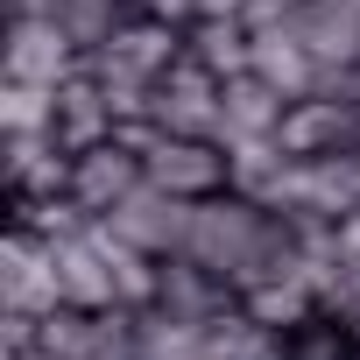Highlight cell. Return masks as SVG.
<instances>
[{"instance_id": "obj_1", "label": "cell", "mask_w": 360, "mask_h": 360, "mask_svg": "<svg viewBox=\"0 0 360 360\" xmlns=\"http://www.w3.org/2000/svg\"><path fill=\"white\" fill-rule=\"evenodd\" d=\"M120 141L141 148L148 184L191 198V205L233 191V155H226V141H212V134H162L155 120H134V127H120Z\"/></svg>"}, {"instance_id": "obj_2", "label": "cell", "mask_w": 360, "mask_h": 360, "mask_svg": "<svg viewBox=\"0 0 360 360\" xmlns=\"http://www.w3.org/2000/svg\"><path fill=\"white\" fill-rule=\"evenodd\" d=\"M0 78H29V85H64L85 50L64 36V22L50 8H8V43H0Z\"/></svg>"}, {"instance_id": "obj_3", "label": "cell", "mask_w": 360, "mask_h": 360, "mask_svg": "<svg viewBox=\"0 0 360 360\" xmlns=\"http://www.w3.org/2000/svg\"><path fill=\"white\" fill-rule=\"evenodd\" d=\"M219 99H226V78L205 71V64L184 50V64H169V71L155 78L148 120H155L162 134H212V141H219Z\"/></svg>"}, {"instance_id": "obj_4", "label": "cell", "mask_w": 360, "mask_h": 360, "mask_svg": "<svg viewBox=\"0 0 360 360\" xmlns=\"http://www.w3.org/2000/svg\"><path fill=\"white\" fill-rule=\"evenodd\" d=\"M106 226H113L127 248H141V255L169 262V255H184V233H191V198H176V191H162V184H134V191L106 212Z\"/></svg>"}, {"instance_id": "obj_5", "label": "cell", "mask_w": 360, "mask_h": 360, "mask_svg": "<svg viewBox=\"0 0 360 360\" xmlns=\"http://www.w3.org/2000/svg\"><path fill=\"white\" fill-rule=\"evenodd\" d=\"M276 141L290 155H339V148H360V99L353 92H304L283 106V127Z\"/></svg>"}, {"instance_id": "obj_6", "label": "cell", "mask_w": 360, "mask_h": 360, "mask_svg": "<svg viewBox=\"0 0 360 360\" xmlns=\"http://www.w3.org/2000/svg\"><path fill=\"white\" fill-rule=\"evenodd\" d=\"M64 297H57V255H50V240L29 233V226H8V240H0V311L43 318Z\"/></svg>"}, {"instance_id": "obj_7", "label": "cell", "mask_w": 360, "mask_h": 360, "mask_svg": "<svg viewBox=\"0 0 360 360\" xmlns=\"http://www.w3.org/2000/svg\"><path fill=\"white\" fill-rule=\"evenodd\" d=\"M134 184H148V162H141V148L134 141H92V148H78L71 155V198L92 212V219H106Z\"/></svg>"}, {"instance_id": "obj_8", "label": "cell", "mask_w": 360, "mask_h": 360, "mask_svg": "<svg viewBox=\"0 0 360 360\" xmlns=\"http://www.w3.org/2000/svg\"><path fill=\"white\" fill-rule=\"evenodd\" d=\"M57 255V297L78 304V311H120V276H113V255H106V233L99 219L71 240H50Z\"/></svg>"}, {"instance_id": "obj_9", "label": "cell", "mask_w": 360, "mask_h": 360, "mask_svg": "<svg viewBox=\"0 0 360 360\" xmlns=\"http://www.w3.org/2000/svg\"><path fill=\"white\" fill-rule=\"evenodd\" d=\"M360 212V148L339 155H297V191H290V219H346Z\"/></svg>"}, {"instance_id": "obj_10", "label": "cell", "mask_w": 360, "mask_h": 360, "mask_svg": "<svg viewBox=\"0 0 360 360\" xmlns=\"http://www.w3.org/2000/svg\"><path fill=\"white\" fill-rule=\"evenodd\" d=\"M0 169H8V205L71 191V148L57 134H0Z\"/></svg>"}, {"instance_id": "obj_11", "label": "cell", "mask_w": 360, "mask_h": 360, "mask_svg": "<svg viewBox=\"0 0 360 360\" xmlns=\"http://www.w3.org/2000/svg\"><path fill=\"white\" fill-rule=\"evenodd\" d=\"M113 134H120V113H113L106 85L92 78V64H78V71L57 85V141L78 155V148H92V141H113Z\"/></svg>"}, {"instance_id": "obj_12", "label": "cell", "mask_w": 360, "mask_h": 360, "mask_svg": "<svg viewBox=\"0 0 360 360\" xmlns=\"http://www.w3.org/2000/svg\"><path fill=\"white\" fill-rule=\"evenodd\" d=\"M297 36L332 71H360V0H297Z\"/></svg>"}, {"instance_id": "obj_13", "label": "cell", "mask_w": 360, "mask_h": 360, "mask_svg": "<svg viewBox=\"0 0 360 360\" xmlns=\"http://www.w3.org/2000/svg\"><path fill=\"white\" fill-rule=\"evenodd\" d=\"M283 106H290V99H283L269 78L233 71V78H226V99H219V141H226V148H240V141H276Z\"/></svg>"}, {"instance_id": "obj_14", "label": "cell", "mask_w": 360, "mask_h": 360, "mask_svg": "<svg viewBox=\"0 0 360 360\" xmlns=\"http://www.w3.org/2000/svg\"><path fill=\"white\" fill-rule=\"evenodd\" d=\"M240 311L262 318L269 332H290V325L318 318L325 304H318V283H311L304 269H276V276H255V283L240 290Z\"/></svg>"}, {"instance_id": "obj_15", "label": "cell", "mask_w": 360, "mask_h": 360, "mask_svg": "<svg viewBox=\"0 0 360 360\" xmlns=\"http://www.w3.org/2000/svg\"><path fill=\"white\" fill-rule=\"evenodd\" d=\"M155 304L176 311V318H219V311L233 304V290H226L212 269H198L191 255H169V262H162V290H155Z\"/></svg>"}, {"instance_id": "obj_16", "label": "cell", "mask_w": 360, "mask_h": 360, "mask_svg": "<svg viewBox=\"0 0 360 360\" xmlns=\"http://www.w3.org/2000/svg\"><path fill=\"white\" fill-rule=\"evenodd\" d=\"M50 15L64 22V36H71L85 57H99V50L120 36V22L134 15V0H50Z\"/></svg>"}, {"instance_id": "obj_17", "label": "cell", "mask_w": 360, "mask_h": 360, "mask_svg": "<svg viewBox=\"0 0 360 360\" xmlns=\"http://www.w3.org/2000/svg\"><path fill=\"white\" fill-rule=\"evenodd\" d=\"M248 50H255L248 15H205V22H191V57H198L205 71L233 78V71H248Z\"/></svg>"}, {"instance_id": "obj_18", "label": "cell", "mask_w": 360, "mask_h": 360, "mask_svg": "<svg viewBox=\"0 0 360 360\" xmlns=\"http://www.w3.org/2000/svg\"><path fill=\"white\" fill-rule=\"evenodd\" d=\"M0 134H57V85L0 78Z\"/></svg>"}, {"instance_id": "obj_19", "label": "cell", "mask_w": 360, "mask_h": 360, "mask_svg": "<svg viewBox=\"0 0 360 360\" xmlns=\"http://www.w3.org/2000/svg\"><path fill=\"white\" fill-rule=\"evenodd\" d=\"M283 360H360V346H353V325L339 311H318V318L283 332Z\"/></svg>"}, {"instance_id": "obj_20", "label": "cell", "mask_w": 360, "mask_h": 360, "mask_svg": "<svg viewBox=\"0 0 360 360\" xmlns=\"http://www.w3.org/2000/svg\"><path fill=\"white\" fill-rule=\"evenodd\" d=\"M134 15H155V22H176V29H191L205 15V0H134Z\"/></svg>"}, {"instance_id": "obj_21", "label": "cell", "mask_w": 360, "mask_h": 360, "mask_svg": "<svg viewBox=\"0 0 360 360\" xmlns=\"http://www.w3.org/2000/svg\"><path fill=\"white\" fill-rule=\"evenodd\" d=\"M346 325H353V346H360V304H353V311H346Z\"/></svg>"}]
</instances>
